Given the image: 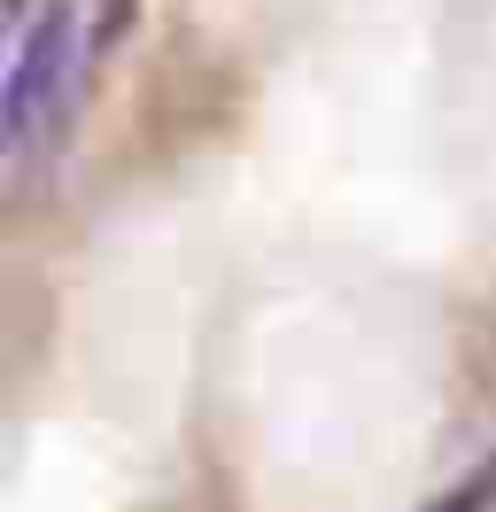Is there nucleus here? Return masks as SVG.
I'll use <instances>...</instances> for the list:
<instances>
[{
    "label": "nucleus",
    "instance_id": "obj_1",
    "mask_svg": "<svg viewBox=\"0 0 496 512\" xmlns=\"http://www.w3.org/2000/svg\"><path fill=\"white\" fill-rule=\"evenodd\" d=\"M86 63H93V24L70 8V0L16 8L8 94H0V132H8V163H16V171H31L39 156H55V148H62Z\"/></svg>",
    "mask_w": 496,
    "mask_h": 512
},
{
    "label": "nucleus",
    "instance_id": "obj_2",
    "mask_svg": "<svg viewBox=\"0 0 496 512\" xmlns=\"http://www.w3.org/2000/svg\"><path fill=\"white\" fill-rule=\"evenodd\" d=\"M132 8H140V0H93V55L132 32Z\"/></svg>",
    "mask_w": 496,
    "mask_h": 512
}]
</instances>
